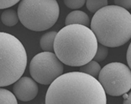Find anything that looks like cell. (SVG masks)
Masks as SVG:
<instances>
[{
  "label": "cell",
  "instance_id": "obj_1",
  "mask_svg": "<svg viewBox=\"0 0 131 104\" xmlns=\"http://www.w3.org/2000/svg\"><path fill=\"white\" fill-rule=\"evenodd\" d=\"M45 104H107V98L96 79L82 72H69L50 84Z\"/></svg>",
  "mask_w": 131,
  "mask_h": 104
},
{
  "label": "cell",
  "instance_id": "obj_2",
  "mask_svg": "<svg viewBox=\"0 0 131 104\" xmlns=\"http://www.w3.org/2000/svg\"><path fill=\"white\" fill-rule=\"evenodd\" d=\"M97 46L96 37L88 27L70 24L57 32L54 51L63 64L80 67L93 59Z\"/></svg>",
  "mask_w": 131,
  "mask_h": 104
},
{
  "label": "cell",
  "instance_id": "obj_3",
  "mask_svg": "<svg viewBox=\"0 0 131 104\" xmlns=\"http://www.w3.org/2000/svg\"><path fill=\"white\" fill-rule=\"evenodd\" d=\"M91 30L97 42L106 47H119L131 37V15L116 5H107L96 12L91 22Z\"/></svg>",
  "mask_w": 131,
  "mask_h": 104
},
{
  "label": "cell",
  "instance_id": "obj_4",
  "mask_svg": "<svg viewBox=\"0 0 131 104\" xmlns=\"http://www.w3.org/2000/svg\"><path fill=\"white\" fill-rule=\"evenodd\" d=\"M27 64L26 50L15 36L0 32V87L14 84L24 74Z\"/></svg>",
  "mask_w": 131,
  "mask_h": 104
},
{
  "label": "cell",
  "instance_id": "obj_5",
  "mask_svg": "<svg viewBox=\"0 0 131 104\" xmlns=\"http://www.w3.org/2000/svg\"><path fill=\"white\" fill-rule=\"evenodd\" d=\"M17 13L21 23L27 29L41 32L57 22L60 7L56 0H21Z\"/></svg>",
  "mask_w": 131,
  "mask_h": 104
},
{
  "label": "cell",
  "instance_id": "obj_6",
  "mask_svg": "<svg viewBox=\"0 0 131 104\" xmlns=\"http://www.w3.org/2000/svg\"><path fill=\"white\" fill-rule=\"evenodd\" d=\"M98 78L105 93L109 95L121 96L130 90V68L125 64H107L101 69Z\"/></svg>",
  "mask_w": 131,
  "mask_h": 104
},
{
  "label": "cell",
  "instance_id": "obj_7",
  "mask_svg": "<svg viewBox=\"0 0 131 104\" xmlns=\"http://www.w3.org/2000/svg\"><path fill=\"white\" fill-rule=\"evenodd\" d=\"M63 64L52 52L38 54L32 59L30 73L33 80L41 84L50 85L63 73Z\"/></svg>",
  "mask_w": 131,
  "mask_h": 104
},
{
  "label": "cell",
  "instance_id": "obj_8",
  "mask_svg": "<svg viewBox=\"0 0 131 104\" xmlns=\"http://www.w3.org/2000/svg\"><path fill=\"white\" fill-rule=\"evenodd\" d=\"M13 95L21 101L27 102L36 98L38 87L36 81L30 77H21L16 81L13 87Z\"/></svg>",
  "mask_w": 131,
  "mask_h": 104
},
{
  "label": "cell",
  "instance_id": "obj_9",
  "mask_svg": "<svg viewBox=\"0 0 131 104\" xmlns=\"http://www.w3.org/2000/svg\"><path fill=\"white\" fill-rule=\"evenodd\" d=\"M66 25L70 24H80L88 27L90 24V19L89 16L81 10H74L68 14L66 18Z\"/></svg>",
  "mask_w": 131,
  "mask_h": 104
},
{
  "label": "cell",
  "instance_id": "obj_10",
  "mask_svg": "<svg viewBox=\"0 0 131 104\" xmlns=\"http://www.w3.org/2000/svg\"><path fill=\"white\" fill-rule=\"evenodd\" d=\"M56 35H57L56 32L52 31L42 35L40 40V46L43 51H53L54 41Z\"/></svg>",
  "mask_w": 131,
  "mask_h": 104
},
{
  "label": "cell",
  "instance_id": "obj_11",
  "mask_svg": "<svg viewBox=\"0 0 131 104\" xmlns=\"http://www.w3.org/2000/svg\"><path fill=\"white\" fill-rule=\"evenodd\" d=\"M2 22L7 27H13L19 21L18 13L13 9H7L1 16Z\"/></svg>",
  "mask_w": 131,
  "mask_h": 104
},
{
  "label": "cell",
  "instance_id": "obj_12",
  "mask_svg": "<svg viewBox=\"0 0 131 104\" xmlns=\"http://www.w3.org/2000/svg\"><path fill=\"white\" fill-rule=\"evenodd\" d=\"M101 70V67L100 64L94 60H91L88 63L80 66V72L86 73L94 78L96 79Z\"/></svg>",
  "mask_w": 131,
  "mask_h": 104
},
{
  "label": "cell",
  "instance_id": "obj_13",
  "mask_svg": "<svg viewBox=\"0 0 131 104\" xmlns=\"http://www.w3.org/2000/svg\"><path fill=\"white\" fill-rule=\"evenodd\" d=\"M0 104H18L17 99L8 89L0 88Z\"/></svg>",
  "mask_w": 131,
  "mask_h": 104
},
{
  "label": "cell",
  "instance_id": "obj_14",
  "mask_svg": "<svg viewBox=\"0 0 131 104\" xmlns=\"http://www.w3.org/2000/svg\"><path fill=\"white\" fill-rule=\"evenodd\" d=\"M86 7L91 12L95 13L101 8L107 5V0H86Z\"/></svg>",
  "mask_w": 131,
  "mask_h": 104
},
{
  "label": "cell",
  "instance_id": "obj_15",
  "mask_svg": "<svg viewBox=\"0 0 131 104\" xmlns=\"http://www.w3.org/2000/svg\"><path fill=\"white\" fill-rule=\"evenodd\" d=\"M107 54H108V48L107 47L105 46L102 44H100L97 46V49L96 51L95 55L93 58V60H94L96 62H102L103 60H105L107 57Z\"/></svg>",
  "mask_w": 131,
  "mask_h": 104
},
{
  "label": "cell",
  "instance_id": "obj_16",
  "mask_svg": "<svg viewBox=\"0 0 131 104\" xmlns=\"http://www.w3.org/2000/svg\"><path fill=\"white\" fill-rule=\"evenodd\" d=\"M86 0H63L65 5L72 10L81 8L85 5Z\"/></svg>",
  "mask_w": 131,
  "mask_h": 104
},
{
  "label": "cell",
  "instance_id": "obj_17",
  "mask_svg": "<svg viewBox=\"0 0 131 104\" xmlns=\"http://www.w3.org/2000/svg\"><path fill=\"white\" fill-rule=\"evenodd\" d=\"M21 0H0V10L9 8L17 4Z\"/></svg>",
  "mask_w": 131,
  "mask_h": 104
},
{
  "label": "cell",
  "instance_id": "obj_18",
  "mask_svg": "<svg viewBox=\"0 0 131 104\" xmlns=\"http://www.w3.org/2000/svg\"><path fill=\"white\" fill-rule=\"evenodd\" d=\"M114 3L116 6L121 7L127 10L131 8V0H114Z\"/></svg>",
  "mask_w": 131,
  "mask_h": 104
},
{
  "label": "cell",
  "instance_id": "obj_19",
  "mask_svg": "<svg viewBox=\"0 0 131 104\" xmlns=\"http://www.w3.org/2000/svg\"><path fill=\"white\" fill-rule=\"evenodd\" d=\"M131 44H130V46L127 48V64H128V68H130L131 67Z\"/></svg>",
  "mask_w": 131,
  "mask_h": 104
},
{
  "label": "cell",
  "instance_id": "obj_20",
  "mask_svg": "<svg viewBox=\"0 0 131 104\" xmlns=\"http://www.w3.org/2000/svg\"><path fill=\"white\" fill-rule=\"evenodd\" d=\"M124 97V102L123 104H131V94L125 93L123 95Z\"/></svg>",
  "mask_w": 131,
  "mask_h": 104
}]
</instances>
